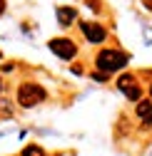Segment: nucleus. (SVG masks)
<instances>
[{
  "label": "nucleus",
  "instance_id": "nucleus-9",
  "mask_svg": "<svg viewBox=\"0 0 152 156\" xmlns=\"http://www.w3.org/2000/svg\"><path fill=\"white\" fill-rule=\"evenodd\" d=\"M23 156H45L40 149H37V146H28L25 151H23Z\"/></svg>",
  "mask_w": 152,
  "mask_h": 156
},
{
  "label": "nucleus",
  "instance_id": "nucleus-2",
  "mask_svg": "<svg viewBox=\"0 0 152 156\" xmlns=\"http://www.w3.org/2000/svg\"><path fill=\"white\" fill-rule=\"evenodd\" d=\"M45 97H48V92L35 82H25L17 89V102H20V107H37L40 102H45Z\"/></svg>",
  "mask_w": 152,
  "mask_h": 156
},
{
  "label": "nucleus",
  "instance_id": "nucleus-6",
  "mask_svg": "<svg viewBox=\"0 0 152 156\" xmlns=\"http://www.w3.org/2000/svg\"><path fill=\"white\" fill-rule=\"evenodd\" d=\"M117 87H120V92H127V89H132V87H137V84H135V77H132V74H122L120 80H117Z\"/></svg>",
  "mask_w": 152,
  "mask_h": 156
},
{
  "label": "nucleus",
  "instance_id": "nucleus-8",
  "mask_svg": "<svg viewBox=\"0 0 152 156\" xmlns=\"http://www.w3.org/2000/svg\"><path fill=\"white\" fill-rule=\"evenodd\" d=\"M125 94H127V99H132V102H137V99H140V94H142V92H140V87H132V89H127Z\"/></svg>",
  "mask_w": 152,
  "mask_h": 156
},
{
  "label": "nucleus",
  "instance_id": "nucleus-4",
  "mask_svg": "<svg viewBox=\"0 0 152 156\" xmlns=\"http://www.w3.org/2000/svg\"><path fill=\"white\" fill-rule=\"evenodd\" d=\"M80 30L87 37V42H95V45L105 42V37H107V30L100 23H80Z\"/></svg>",
  "mask_w": 152,
  "mask_h": 156
},
{
  "label": "nucleus",
  "instance_id": "nucleus-11",
  "mask_svg": "<svg viewBox=\"0 0 152 156\" xmlns=\"http://www.w3.org/2000/svg\"><path fill=\"white\" fill-rule=\"evenodd\" d=\"M0 89H3V82H0Z\"/></svg>",
  "mask_w": 152,
  "mask_h": 156
},
{
  "label": "nucleus",
  "instance_id": "nucleus-7",
  "mask_svg": "<svg viewBox=\"0 0 152 156\" xmlns=\"http://www.w3.org/2000/svg\"><path fill=\"white\" fill-rule=\"evenodd\" d=\"M150 112H152V102H140V104H137V114L142 116V119H145Z\"/></svg>",
  "mask_w": 152,
  "mask_h": 156
},
{
  "label": "nucleus",
  "instance_id": "nucleus-5",
  "mask_svg": "<svg viewBox=\"0 0 152 156\" xmlns=\"http://www.w3.org/2000/svg\"><path fill=\"white\" fill-rule=\"evenodd\" d=\"M78 17V12H75V8H58V23L63 25V27H67V25H72V20Z\"/></svg>",
  "mask_w": 152,
  "mask_h": 156
},
{
  "label": "nucleus",
  "instance_id": "nucleus-3",
  "mask_svg": "<svg viewBox=\"0 0 152 156\" xmlns=\"http://www.w3.org/2000/svg\"><path fill=\"white\" fill-rule=\"evenodd\" d=\"M50 50L60 57V60H72L75 55H78V47H75L72 40H67V37H55V40H50Z\"/></svg>",
  "mask_w": 152,
  "mask_h": 156
},
{
  "label": "nucleus",
  "instance_id": "nucleus-1",
  "mask_svg": "<svg viewBox=\"0 0 152 156\" xmlns=\"http://www.w3.org/2000/svg\"><path fill=\"white\" fill-rule=\"evenodd\" d=\"M127 60H130V57H127L125 52H120V50H100L95 65H97L100 72H107V74H110V72L122 69V67L127 65Z\"/></svg>",
  "mask_w": 152,
  "mask_h": 156
},
{
  "label": "nucleus",
  "instance_id": "nucleus-10",
  "mask_svg": "<svg viewBox=\"0 0 152 156\" xmlns=\"http://www.w3.org/2000/svg\"><path fill=\"white\" fill-rule=\"evenodd\" d=\"M145 122H147V124H152V112H150V114L145 116Z\"/></svg>",
  "mask_w": 152,
  "mask_h": 156
},
{
  "label": "nucleus",
  "instance_id": "nucleus-12",
  "mask_svg": "<svg viewBox=\"0 0 152 156\" xmlns=\"http://www.w3.org/2000/svg\"><path fill=\"white\" fill-rule=\"evenodd\" d=\"M150 94H152V87H150Z\"/></svg>",
  "mask_w": 152,
  "mask_h": 156
}]
</instances>
